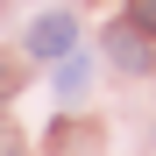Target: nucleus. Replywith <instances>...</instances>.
<instances>
[{
    "label": "nucleus",
    "mask_w": 156,
    "mask_h": 156,
    "mask_svg": "<svg viewBox=\"0 0 156 156\" xmlns=\"http://www.w3.org/2000/svg\"><path fill=\"white\" fill-rule=\"evenodd\" d=\"M71 50H78V21L71 14H43L29 29V57H71Z\"/></svg>",
    "instance_id": "nucleus-1"
},
{
    "label": "nucleus",
    "mask_w": 156,
    "mask_h": 156,
    "mask_svg": "<svg viewBox=\"0 0 156 156\" xmlns=\"http://www.w3.org/2000/svg\"><path fill=\"white\" fill-rule=\"evenodd\" d=\"M107 57L121 71H149V36H135L128 21H114V29H107Z\"/></svg>",
    "instance_id": "nucleus-2"
},
{
    "label": "nucleus",
    "mask_w": 156,
    "mask_h": 156,
    "mask_svg": "<svg viewBox=\"0 0 156 156\" xmlns=\"http://www.w3.org/2000/svg\"><path fill=\"white\" fill-rule=\"evenodd\" d=\"M85 85H92V64L78 57V50L57 57V99H64V107H71V99H85Z\"/></svg>",
    "instance_id": "nucleus-3"
},
{
    "label": "nucleus",
    "mask_w": 156,
    "mask_h": 156,
    "mask_svg": "<svg viewBox=\"0 0 156 156\" xmlns=\"http://www.w3.org/2000/svg\"><path fill=\"white\" fill-rule=\"evenodd\" d=\"M128 29L156 43V0H128Z\"/></svg>",
    "instance_id": "nucleus-4"
},
{
    "label": "nucleus",
    "mask_w": 156,
    "mask_h": 156,
    "mask_svg": "<svg viewBox=\"0 0 156 156\" xmlns=\"http://www.w3.org/2000/svg\"><path fill=\"white\" fill-rule=\"evenodd\" d=\"M0 156H21V142H14V135H7V128H0Z\"/></svg>",
    "instance_id": "nucleus-5"
},
{
    "label": "nucleus",
    "mask_w": 156,
    "mask_h": 156,
    "mask_svg": "<svg viewBox=\"0 0 156 156\" xmlns=\"http://www.w3.org/2000/svg\"><path fill=\"white\" fill-rule=\"evenodd\" d=\"M7 92H14V71H7V64H0V99H7Z\"/></svg>",
    "instance_id": "nucleus-6"
}]
</instances>
